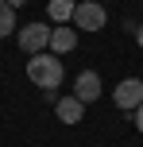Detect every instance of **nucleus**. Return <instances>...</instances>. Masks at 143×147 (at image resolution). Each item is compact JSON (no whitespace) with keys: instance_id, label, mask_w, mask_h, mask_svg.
<instances>
[{"instance_id":"nucleus-1","label":"nucleus","mask_w":143,"mask_h":147,"mask_svg":"<svg viewBox=\"0 0 143 147\" xmlns=\"http://www.w3.org/2000/svg\"><path fill=\"white\" fill-rule=\"evenodd\" d=\"M62 74H66V70H62V58H58V54H46L43 51V54H31V58H27L31 85H39L46 97H54V89L62 85Z\"/></svg>"},{"instance_id":"nucleus-2","label":"nucleus","mask_w":143,"mask_h":147,"mask_svg":"<svg viewBox=\"0 0 143 147\" xmlns=\"http://www.w3.org/2000/svg\"><path fill=\"white\" fill-rule=\"evenodd\" d=\"M50 35H54L50 23L35 20V23H23L15 39H19V51L23 54H43V51H50Z\"/></svg>"},{"instance_id":"nucleus-3","label":"nucleus","mask_w":143,"mask_h":147,"mask_svg":"<svg viewBox=\"0 0 143 147\" xmlns=\"http://www.w3.org/2000/svg\"><path fill=\"white\" fill-rule=\"evenodd\" d=\"M74 23L77 31H101L108 23V12H105V4H97V0H85V4H77L74 8Z\"/></svg>"},{"instance_id":"nucleus-4","label":"nucleus","mask_w":143,"mask_h":147,"mask_svg":"<svg viewBox=\"0 0 143 147\" xmlns=\"http://www.w3.org/2000/svg\"><path fill=\"white\" fill-rule=\"evenodd\" d=\"M112 101H116V109L136 112L139 105H143V81H139V78H124L120 85L112 89Z\"/></svg>"},{"instance_id":"nucleus-5","label":"nucleus","mask_w":143,"mask_h":147,"mask_svg":"<svg viewBox=\"0 0 143 147\" xmlns=\"http://www.w3.org/2000/svg\"><path fill=\"white\" fill-rule=\"evenodd\" d=\"M74 97H77V101H85V105L97 101V97H101V78H97L93 70H81V74L74 78Z\"/></svg>"},{"instance_id":"nucleus-6","label":"nucleus","mask_w":143,"mask_h":147,"mask_svg":"<svg viewBox=\"0 0 143 147\" xmlns=\"http://www.w3.org/2000/svg\"><path fill=\"white\" fill-rule=\"evenodd\" d=\"M74 47H77V27L74 23H58L54 35H50V51L54 54H70Z\"/></svg>"},{"instance_id":"nucleus-7","label":"nucleus","mask_w":143,"mask_h":147,"mask_svg":"<svg viewBox=\"0 0 143 147\" xmlns=\"http://www.w3.org/2000/svg\"><path fill=\"white\" fill-rule=\"evenodd\" d=\"M54 112H58L62 124H77V120L85 116V101H77V97H58V101H54Z\"/></svg>"},{"instance_id":"nucleus-8","label":"nucleus","mask_w":143,"mask_h":147,"mask_svg":"<svg viewBox=\"0 0 143 147\" xmlns=\"http://www.w3.org/2000/svg\"><path fill=\"white\" fill-rule=\"evenodd\" d=\"M74 0H50V4H46V16H50L54 23H70L74 20Z\"/></svg>"},{"instance_id":"nucleus-9","label":"nucleus","mask_w":143,"mask_h":147,"mask_svg":"<svg viewBox=\"0 0 143 147\" xmlns=\"http://www.w3.org/2000/svg\"><path fill=\"white\" fill-rule=\"evenodd\" d=\"M12 27H15V8L0 0V39H4V35H12Z\"/></svg>"},{"instance_id":"nucleus-10","label":"nucleus","mask_w":143,"mask_h":147,"mask_svg":"<svg viewBox=\"0 0 143 147\" xmlns=\"http://www.w3.org/2000/svg\"><path fill=\"white\" fill-rule=\"evenodd\" d=\"M136 128H139V132H143V105H139V109H136Z\"/></svg>"},{"instance_id":"nucleus-11","label":"nucleus","mask_w":143,"mask_h":147,"mask_svg":"<svg viewBox=\"0 0 143 147\" xmlns=\"http://www.w3.org/2000/svg\"><path fill=\"white\" fill-rule=\"evenodd\" d=\"M136 43H139V51H143V23L136 27Z\"/></svg>"},{"instance_id":"nucleus-12","label":"nucleus","mask_w":143,"mask_h":147,"mask_svg":"<svg viewBox=\"0 0 143 147\" xmlns=\"http://www.w3.org/2000/svg\"><path fill=\"white\" fill-rule=\"evenodd\" d=\"M4 4H12V8H23V4H27V0H4Z\"/></svg>"}]
</instances>
